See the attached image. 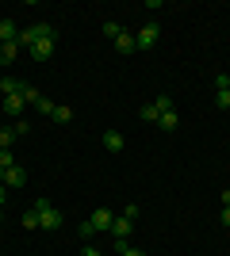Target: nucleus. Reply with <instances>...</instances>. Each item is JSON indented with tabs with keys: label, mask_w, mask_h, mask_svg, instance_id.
<instances>
[{
	"label": "nucleus",
	"mask_w": 230,
	"mask_h": 256,
	"mask_svg": "<svg viewBox=\"0 0 230 256\" xmlns=\"http://www.w3.org/2000/svg\"><path fill=\"white\" fill-rule=\"evenodd\" d=\"M35 210H39V230H50V234H54L58 226H62V210H54L46 199H35Z\"/></svg>",
	"instance_id": "1"
},
{
	"label": "nucleus",
	"mask_w": 230,
	"mask_h": 256,
	"mask_svg": "<svg viewBox=\"0 0 230 256\" xmlns=\"http://www.w3.org/2000/svg\"><path fill=\"white\" fill-rule=\"evenodd\" d=\"M157 38H161V27H157V23H146L142 31L134 34V46H138V50H153Z\"/></svg>",
	"instance_id": "2"
},
{
	"label": "nucleus",
	"mask_w": 230,
	"mask_h": 256,
	"mask_svg": "<svg viewBox=\"0 0 230 256\" xmlns=\"http://www.w3.org/2000/svg\"><path fill=\"white\" fill-rule=\"evenodd\" d=\"M27 184V172H23V164H12L8 172H4V188L8 192H16V188H23Z\"/></svg>",
	"instance_id": "3"
},
{
	"label": "nucleus",
	"mask_w": 230,
	"mask_h": 256,
	"mask_svg": "<svg viewBox=\"0 0 230 256\" xmlns=\"http://www.w3.org/2000/svg\"><path fill=\"white\" fill-rule=\"evenodd\" d=\"M88 222H92V230H108V234H111V222H115V214H111L108 206H96Z\"/></svg>",
	"instance_id": "4"
},
{
	"label": "nucleus",
	"mask_w": 230,
	"mask_h": 256,
	"mask_svg": "<svg viewBox=\"0 0 230 256\" xmlns=\"http://www.w3.org/2000/svg\"><path fill=\"white\" fill-rule=\"evenodd\" d=\"M31 58L35 62H50V58H54V38H39V42L31 46Z\"/></svg>",
	"instance_id": "5"
},
{
	"label": "nucleus",
	"mask_w": 230,
	"mask_h": 256,
	"mask_svg": "<svg viewBox=\"0 0 230 256\" xmlns=\"http://www.w3.org/2000/svg\"><path fill=\"white\" fill-rule=\"evenodd\" d=\"M123 146H127V142H123L119 130H108V134H104V150L108 153H123Z\"/></svg>",
	"instance_id": "6"
},
{
	"label": "nucleus",
	"mask_w": 230,
	"mask_h": 256,
	"mask_svg": "<svg viewBox=\"0 0 230 256\" xmlns=\"http://www.w3.org/2000/svg\"><path fill=\"white\" fill-rule=\"evenodd\" d=\"M16 38H20L16 20H0V42H16Z\"/></svg>",
	"instance_id": "7"
},
{
	"label": "nucleus",
	"mask_w": 230,
	"mask_h": 256,
	"mask_svg": "<svg viewBox=\"0 0 230 256\" xmlns=\"http://www.w3.org/2000/svg\"><path fill=\"white\" fill-rule=\"evenodd\" d=\"M0 92H4V96H20L23 80H16V76H0Z\"/></svg>",
	"instance_id": "8"
},
{
	"label": "nucleus",
	"mask_w": 230,
	"mask_h": 256,
	"mask_svg": "<svg viewBox=\"0 0 230 256\" xmlns=\"http://www.w3.org/2000/svg\"><path fill=\"white\" fill-rule=\"evenodd\" d=\"M131 230H134L131 218H115V222H111V237H131Z\"/></svg>",
	"instance_id": "9"
},
{
	"label": "nucleus",
	"mask_w": 230,
	"mask_h": 256,
	"mask_svg": "<svg viewBox=\"0 0 230 256\" xmlns=\"http://www.w3.org/2000/svg\"><path fill=\"white\" fill-rule=\"evenodd\" d=\"M4 111H8L12 118L23 115V96H4Z\"/></svg>",
	"instance_id": "10"
},
{
	"label": "nucleus",
	"mask_w": 230,
	"mask_h": 256,
	"mask_svg": "<svg viewBox=\"0 0 230 256\" xmlns=\"http://www.w3.org/2000/svg\"><path fill=\"white\" fill-rule=\"evenodd\" d=\"M16 54H20L16 42H0V65H12V62H16Z\"/></svg>",
	"instance_id": "11"
},
{
	"label": "nucleus",
	"mask_w": 230,
	"mask_h": 256,
	"mask_svg": "<svg viewBox=\"0 0 230 256\" xmlns=\"http://www.w3.org/2000/svg\"><path fill=\"white\" fill-rule=\"evenodd\" d=\"M115 50H119V54H134V50H138V46H134V34L123 31L119 38H115Z\"/></svg>",
	"instance_id": "12"
},
{
	"label": "nucleus",
	"mask_w": 230,
	"mask_h": 256,
	"mask_svg": "<svg viewBox=\"0 0 230 256\" xmlns=\"http://www.w3.org/2000/svg\"><path fill=\"white\" fill-rule=\"evenodd\" d=\"M50 118H54V122H73V107H69V104H58Z\"/></svg>",
	"instance_id": "13"
},
{
	"label": "nucleus",
	"mask_w": 230,
	"mask_h": 256,
	"mask_svg": "<svg viewBox=\"0 0 230 256\" xmlns=\"http://www.w3.org/2000/svg\"><path fill=\"white\" fill-rule=\"evenodd\" d=\"M20 96H23V104H39V100H43V92H39L35 84H23V92H20Z\"/></svg>",
	"instance_id": "14"
},
{
	"label": "nucleus",
	"mask_w": 230,
	"mask_h": 256,
	"mask_svg": "<svg viewBox=\"0 0 230 256\" xmlns=\"http://www.w3.org/2000/svg\"><path fill=\"white\" fill-rule=\"evenodd\" d=\"M16 142V126H0V150H12Z\"/></svg>",
	"instance_id": "15"
},
{
	"label": "nucleus",
	"mask_w": 230,
	"mask_h": 256,
	"mask_svg": "<svg viewBox=\"0 0 230 256\" xmlns=\"http://www.w3.org/2000/svg\"><path fill=\"white\" fill-rule=\"evenodd\" d=\"M138 115H142V122H157V118H161V111H157L153 104H146L142 111H138Z\"/></svg>",
	"instance_id": "16"
},
{
	"label": "nucleus",
	"mask_w": 230,
	"mask_h": 256,
	"mask_svg": "<svg viewBox=\"0 0 230 256\" xmlns=\"http://www.w3.org/2000/svg\"><path fill=\"white\" fill-rule=\"evenodd\" d=\"M157 126L161 130H176V111H165V115L157 118Z\"/></svg>",
	"instance_id": "17"
},
{
	"label": "nucleus",
	"mask_w": 230,
	"mask_h": 256,
	"mask_svg": "<svg viewBox=\"0 0 230 256\" xmlns=\"http://www.w3.org/2000/svg\"><path fill=\"white\" fill-rule=\"evenodd\" d=\"M153 107H157V111H161V115H165V111H173V96H165V92H161V96H157V100H153Z\"/></svg>",
	"instance_id": "18"
},
{
	"label": "nucleus",
	"mask_w": 230,
	"mask_h": 256,
	"mask_svg": "<svg viewBox=\"0 0 230 256\" xmlns=\"http://www.w3.org/2000/svg\"><path fill=\"white\" fill-rule=\"evenodd\" d=\"M23 230H39V210H35V206L23 214Z\"/></svg>",
	"instance_id": "19"
},
{
	"label": "nucleus",
	"mask_w": 230,
	"mask_h": 256,
	"mask_svg": "<svg viewBox=\"0 0 230 256\" xmlns=\"http://www.w3.org/2000/svg\"><path fill=\"white\" fill-rule=\"evenodd\" d=\"M35 107H39L43 115H54V107H58V104H54V100H46V96H43V100H39V104H35Z\"/></svg>",
	"instance_id": "20"
},
{
	"label": "nucleus",
	"mask_w": 230,
	"mask_h": 256,
	"mask_svg": "<svg viewBox=\"0 0 230 256\" xmlns=\"http://www.w3.org/2000/svg\"><path fill=\"white\" fill-rule=\"evenodd\" d=\"M12 164H16V157H12V150H0V168L8 172V168H12Z\"/></svg>",
	"instance_id": "21"
},
{
	"label": "nucleus",
	"mask_w": 230,
	"mask_h": 256,
	"mask_svg": "<svg viewBox=\"0 0 230 256\" xmlns=\"http://www.w3.org/2000/svg\"><path fill=\"white\" fill-rule=\"evenodd\" d=\"M104 34H108V38H119L123 27H119V23H104Z\"/></svg>",
	"instance_id": "22"
},
{
	"label": "nucleus",
	"mask_w": 230,
	"mask_h": 256,
	"mask_svg": "<svg viewBox=\"0 0 230 256\" xmlns=\"http://www.w3.org/2000/svg\"><path fill=\"white\" fill-rule=\"evenodd\" d=\"M215 107H222V111H230V92H219V96H215Z\"/></svg>",
	"instance_id": "23"
},
{
	"label": "nucleus",
	"mask_w": 230,
	"mask_h": 256,
	"mask_svg": "<svg viewBox=\"0 0 230 256\" xmlns=\"http://www.w3.org/2000/svg\"><path fill=\"white\" fill-rule=\"evenodd\" d=\"M12 126H16V138H23V134H31V126H27V122H23V118H16V122H12Z\"/></svg>",
	"instance_id": "24"
},
{
	"label": "nucleus",
	"mask_w": 230,
	"mask_h": 256,
	"mask_svg": "<svg viewBox=\"0 0 230 256\" xmlns=\"http://www.w3.org/2000/svg\"><path fill=\"white\" fill-rule=\"evenodd\" d=\"M81 256H104V252H100V248H92V245H85V248H81Z\"/></svg>",
	"instance_id": "25"
},
{
	"label": "nucleus",
	"mask_w": 230,
	"mask_h": 256,
	"mask_svg": "<svg viewBox=\"0 0 230 256\" xmlns=\"http://www.w3.org/2000/svg\"><path fill=\"white\" fill-rule=\"evenodd\" d=\"M219 218H222V226H230V206H222V214H219Z\"/></svg>",
	"instance_id": "26"
},
{
	"label": "nucleus",
	"mask_w": 230,
	"mask_h": 256,
	"mask_svg": "<svg viewBox=\"0 0 230 256\" xmlns=\"http://www.w3.org/2000/svg\"><path fill=\"white\" fill-rule=\"evenodd\" d=\"M219 199H222V206H230V188H226V192L219 195Z\"/></svg>",
	"instance_id": "27"
},
{
	"label": "nucleus",
	"mask_w": 230,
	"mask_h": 256,
	"mask_svg": "<svg viewBox=\"0 0 230 256\" xmlns=\"http://www.w3.org/2000/svg\"><path fill=\"white\" fill-rule=\"evenodd\" d=\"M4 199H8V188H4V184H0V206H4Z\"/></svg>",
	"instance_id": "28"
},
{
	"label": "nucleus",
	"mask_w": 230,
	"mask_h": 256,
	"mask_svg": "<svg viewBox=\"0 0 230 256\" xmlns=\"http://www.w3.org/2000/svg\"><path fill=\"white\" fill-rule=\"evenodd\" d=\"M0 184H4V168H0Z\"/></svg>",
	"instance_id": "29"
}]
</instances>
